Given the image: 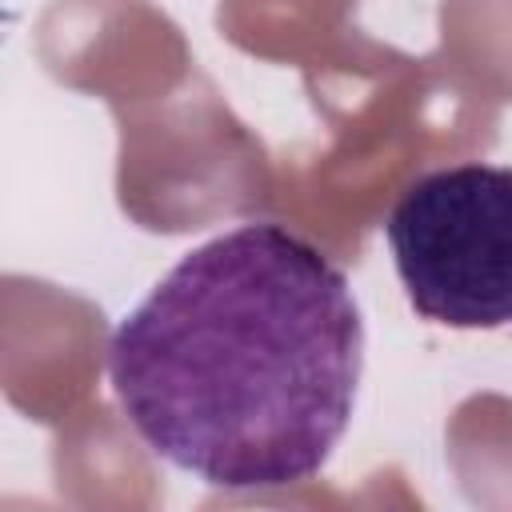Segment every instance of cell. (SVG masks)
Wrapping results in <instances>:
<instances>
[{"label": "cell", "instance_id": "1", "mask_svg": "<svg viewBox=\"0 0 512 512\" xmlns=\"http://www.w3.org/2000/svg\"><path fill=\"white\" fill-rule=\"evenodd\" d=\"M364 316L340 264L256 220L184 252L116 324L108 380L132 432L224 492L304 484L356 408Z\"/></svg>", "mask_w": 512, "mask_h": 512}, {"label": "cell", "instance_id": "2", "mask_svg": "<svg viewBox=\"0 0 512 512\" xmlns=\"http://www.w3.org/2000/svg\"><path fill=\"white\" fill-rule=\"evenodd\" d=\"M384 240L416 316L456 332H512V164L464 160L416 176Z\"/></svg>", "mask_w": 512, "mask_h": 512}]
</instances>
